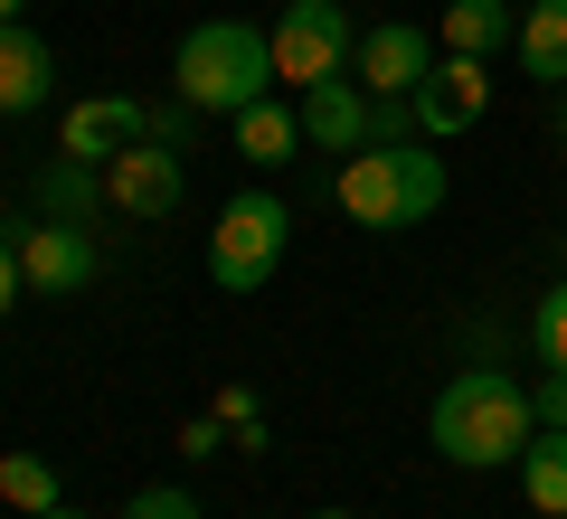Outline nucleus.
<instances>
[{"instance_id":"aec40b11","label":"nucleus","mask_w":567,"mask_h":519,"mask_svg":"<svg viewBox=\"0 0 567 519\" xmlns=\"http://www.w3.org/2000/svg\"><path fill=\"white\" fill-rule=\"evenodd\" d=\"M123 519H199V500H189V491H171V481H152V491H133V500H123Z\"/></svg>"},{"instance_id":"6ab92c4d","label":"nucleus","mask_w":567,"mask_h":519,"mask_svg":"<svg viewBox=\"0 0 567 519\" xmlns=\"http://www.w3.org/2000/svg\"><path fill=\"white\" fill-rule=\"evenodd\" d=\"M529 340H539V360H548V369H567V283H548V293H539Z\"/></svg>"},{"instance_id":"9d476101","label":"nucleus","mask_w":567,"mask_h":519,"mask_svg":"<svg viewBox=\"0 0 567 519\" xmlns=\"http://www.w3.org/2000/svg\"><path fill=\"white\" fill-rule=\"evenodd\" d=\"M152 133V104H133V95H85L76 114H66V133H58V152H76V160H114V152H133V142Z\"/></svg>"},{"instance_id":"393cba45","label":"nucleus","mask_w":567,"mask_h":519,"mask_svg":"<svg viewBox=\"0 0 567 519\" xmlns=\"http://www.w3.org/2000/svg\"><path fill=\"white\" fill-rule=\"evenodd\" d=\"M303 519H350V510H303Z\"/></svg>"},{"instance_id":"f03ea898","label":"nucleus","mask_w":567,"mask_h":519,"mask_svg":"<svg viewBox=\"0 0 567 519\" xmlns=\"http://www.w3.org/2000/svg\"><path fill=\"white\" fill-rule=\"evenodd\" d=\"M331 199H341L350 227H379V237H398V227H425L435 208H445V160L416 142H369V152L341 160V180H331Z\"/></svg>"},{"instance_id":"412c9836","label":"nucleus","mask_w":567,"mask_h":519,"mask_svg":"<svg viewBox=\"0 0 567 519\" xmlns=\"http://www.w3.org/2000/svg\"><path fill=\"white\" fill-rule=\"evenodd\" d=\"M529 406H539V425H567V369H548V378L529 387Z\"/></svg>"},{"instance_id":"a211bd4d","label":"nucleus","mask_w":567,"mask_h":519,"mask_svg":"<svg viewBox=\"0 0 567 519\" xmlns=\"http://www.w3.org/2000/svg\"><path fill=\"white\" fill-rule=\"evenodd\" d=\"M0 500H10V510H58V463L48 454H0Z\"/></svg>"},{"instance_id":"9b49d317","label":"nucleus","mask_w":567,"mask_h":519,"mask_svg":"<svg viewBox=\"0 0 567 519\" xmlns=\"http://www.w3.org/2000/svg\"><path fill=\"white\" fill-rule=\"evenodd\" d=\"M58 95V48L29 20H0V114H39Z\"/></svg>"},{"instance_id":"0eeeda50","label":"nucleus","mask_w":567,"mask_h":519,"mask_svg":"<svg viewBox=\"0 0 567 519\" xmlns=\"http://www.w3.org/2000/svg\"><path fill=\"white\" fill-rule=\"evenodd\" d=\"M483 104H492V66L483 58H435V76L416 85V133L425 142H445V133H473L483 123Z\"/></svg>"},{"instance_id":"dca6fc26","label":"nucleus","mask_w":567,"mask_h":519,"mask_svg":"<svg viewBox=\"0 0 567 519\" xmlns=\"http://www.w3.org/2000/svg\"><path fill=\"white\" fill-rule=\"evenodd\" d=\"M511 39H520V10L511 0H445V48L454 58L492 66V48H511Z\"/></svg>"},{"instance_id":"f3484780","label":"nucleus","mask_w":567,"mask_h":519,"mask_svg":"<svg viewBox=\"0 0 567 519\" xmlns=\"http://www.w3.org/2000/svg\"><path fill=\"white\" fill-rule=\"evenodd\" d=\"M95 199H104V170L76 152H58L39 170V218H66V227H95Z\"/></svg>"},{"instance_id":"39448f33","label":"nucleus","mask_w":567,"mask_h":519,"mask_svg":"<svg viewBox=\"0 0 567 519\" xmlns=\"http://www.w3.org/2000/svg\"><path fill=\"white\" fill-rule=\"evenodd\" d=\"M275 85H322V76H350V58H360V20H350L341 0H284L275 10Z\"/></svg>"},{"instance_id":"4468645a","label":"nucleus","mask_w":567,"mask_h":519,"mask_svg":"<svg viewBox=\"0 0 567 519\" xmlns=\"http://www.w3.org/2000/svg\"><path fill=\"white\" fill-rule=\"evenodd\" d=\"M511 48H520V76H539V95H558L567 85V0H529Z\"/></svg>"},{"instance_id":"f8f14e48","label":"nucleus","mask_w":567,"mask_h":519,"mask_svg":"<svg viewBox=\"0 0 567 519\" xmlns=\"http://www.w3.org/2000/svg\"><path fill=\"white\" fill-rule=\"evenodd\" d=\"M293 114H303V142H312V152H369V95H360L350 76L303 85Z\"/></svg>"},{"instance_id":"423d86ee","label":"nucleus","mask_w":567,"mask_h":519,"mask_svg":"<svg viewBox=\"0 0 567 519\" xmlns=\"http://www.w3.org/2000/svg\"><path fill=\"white\" fill-rule=\"evenodd\" d=\"M104 199H114L123 218H171V208L189 199V160H181V142L142 133L133 152H114V160H104Z\"/></svg>"},{"instance_id":"1a4fd4ad","label":"nucleus","mask_w":567,"mask_h":519,"mask_svg":"<svg viewBox=\"0 0 567 519\" xmlns=\"http://www.w3.org/2000/svg\"><path fill=\"white\" fill-rule=\"evenodd\" d=\"M20 274H29V293H48V302L85 293V283H95V237L66 227V218H39L20 237Z\"/></svg>"},{"instance_id":"5701e85b","label":"nucleus","mask_w":567,"mask_h":519,"mask_svg":"<svg viewBox=\"0 0 567 519\" xmlns=\"http://www.w3.org/2000/svg\"><path fill=\"white\" fill-rule=\"evenodd\" d=\"M29 519H85V510H66V500H58V510H29Z\"/></svg>"},{"instance_id":"2eb2a0df","label":"nucleus","mask_w":567,"mask_h":519,"mask_svg":"<svg viewBox=\"0 0 567 519\" xmlns=\"http://www.w3.org/2000/svg\"><path fill=\"white\" fill-rule=\"evenodd\" d=\"M511 473H520V500H529L539 519H567V425H539L529 454L511 463Z\"/></svg>"},{"instance_id":"20e7f679","label":"nucleus","mask_w":567,"mask_h":519,"mask_svg":"<svg viewBox=\"0 0 567 519\" xmlns=\"http://www.w3.org/2000/svg\"><path fill=\"white\" fill-rule=\"evenodd\" d=\"M284 237H293V208L275 189H237L218 208V227H208V283L218 293H265L284 264Z\"/></svg>"},{"instance_id":"ddd939ff","label":"nucleus","mask_w":567,"mask_h":519,"mask_svg":"<svg viewBox=\"0 0 567 519\" xmlns=\"http://www.w3.org/2000/svg\"><path fill=\"white\" fill-rule=\"evenodd\" d=\"M227 123H237V152L256 160V170H284V160L303 152V114H293L284 95H256L246 114H227Z\"/></svg>"},{"instance_id":"a878e982","label":"nucleus","mask_w":567,"mask_h":519,"mask_svg":"<svg viewBox=\"0 0 567 519\" xmlns=\"http://www.w3.org/2000/svg\"><path fill=\"white\" fill-rule=\"evenodd\" d=\"M558 133H567V114H558Z\"/></svg>"},{"instance_id":"6e6552de","label":"nucleus","mask_w":567,"mask_h":519,"mask_svg":"<svg viewBox=\"0 0 567 519\" xmlns=\"http://www.w3.org/2000/svg\"><path fill=\"white\" fill-rule=\"evenodd\" d=\"M350 76H360L369 95H416V85L435 76V39H425L416 20H379V29H360Z\"/></svg>"},{"instance_id":"7ed1b4c3","label":"nucleus","mask_w":567,"mask_h":519,"mask_svg":"<svg viewBox=\"0 0 567 519\" xmlns=\"http://www.w3.org/2000/svg\"><path fill=\"white\" fill-rule=\"evenodd\" d=\"M171 95L189 114H246L256 95H275V39L246 20H199L171 48Z\"/></svg>"},{"instance_id":"b1692460","label":"nucleus","mask_w":567,"mask_h":519,"mask_svg":"<svg viewBox=\"0 0 567 519\" xmlns=\"http://www.w3.org/2000/svg\"><path fill=\"white\" fill-rule=\"evenodd\" d=\"M20 10H29V0H0V20H20Z\"/></svg>"},{"instance_id":"f257e3e1","label":"nucleus","mask_w":567,"mask_h":519,"mask_svg":"<svg viewBox=\"0 0 567 519\" xmlns=\"http://www.w3.org/2000/svg\"><path fill=\"white\" fill-rule=\"evenodd\" d=\"M425 435H435L445 463H464V473H511L529 454V435H539V406H529V387L511 369H464V378L435 387Z\"/></svg>"},{"instance_id":"4be33fe9","label":"nucleus","mask_w":567,"mask_h":519,"mask_svg":"<svg viewBox=\"0 0 567 519\" xmlns=\"http://www.w3.org/2000/svg\"><path fill=\"white\" fill-rule=\"evenodd\" d=\"M20 283H29V274H20V246L0 237V312H10V302H20Z\"/></svg>"}]
</instances>
